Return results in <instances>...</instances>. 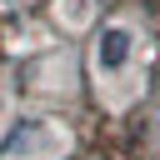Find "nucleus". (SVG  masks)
I'll use <instances>...</instances> for the list:
<instances>
[{
  "mask_svg": "<svg viewBox=\"0 0 160 160\" xmlns=\"http://www.w3.org/2000/svg\"><path fill=\"white\" fill-rule=\"evenodd\" d=\"M40 135H45V125H40V120H20V125L5 135V145H0V160H20V150H30Z\"/></svg>",
  "mask_w": 160,
  "mask_h": 160,
  "instance_id": "2",
  "label": "nucleus"
},
{
  "mask_svg": "<svg viewBox=\"0 0 160 160\" xmlns=\"http://www.w3.org/2000/svg\"><path fill=\"white\" fill-rule=\"evenodd\" d=\"M130 45H135V35L130 30H105L100 40H95V60H100V70H120L125 60H130Z\"/></svg>",
  "mask_w": 160,
  "mask_h": 160,
  "instance_id": "1",
  "label": "nucleus"
}]
</instances>
